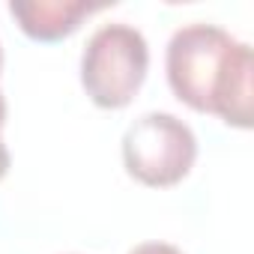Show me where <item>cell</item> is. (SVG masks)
Wrapping results in <instances>:
<instances>
[{
	"label": "cell",
	"mask_w": 254,
	"mask_h": 254,
	"mask_svg": "<svg viewBox=\"0 0 254 254\" xmlns=\"http://www.w3.org/2000/svg\"><path fill=\"white\" fill-rule=\"evenodd\" d=\"M165 72L174 96L191 111L215 114L233 129H251L254 54L218 24L180 27L165 51Z\"/></svg>",
	"instance_id": "cell-1"
},
{
	"label": "cell",
	"mask_w": 254,
	"mask_h": 254,
	"mask_svg": "<svg viewBox=\"0 0 254 254\" xmlns=\"http://www.w3.org/2000/svg\"><path fill=\"white\" fill-rule=\"evenodd\" d=\"M150 69V45L132 24H102L81 54V87L93 105L117 111L141 90Z\"/></svg>",
	"instance_id": "cell-2"
},
{
	"label": "cell",
	"mask_w": 254,
	"mask_h": 254,
	"mask_svg": "<svg viewBox=\"0 0 254 254\" xmlns=\"http://www.w3.org/2000/svg\"><path fill=\"white\" fill-rule=\"evenodd\" d=\"M194 159L197 138L191 126L165 111H150L138 117L123 135L126 174L150 189H168L183 183Z\"/></svg>",
	"instance_id": "cell-3"
},
{
	"label": "cell",
	"mask_w": 254,
	"mask_h": 254,
	"mask_svg": "<svg viewBox=\"0 0 254 254\" xmlns=\"http://www.w3.org/2000/svg\"><path fill=\"white\" fill-rule=\"evenodd\" d=\"M102 6L105 3H87V0H12L9 15L18 21L24 36L36 42H57L72 36L81 21Z\"/></svg>",
	"instance_id": "cell-4"
},
{
	"label": "cell",
	"mask_w": 254,
	"mask_h": 254,
	"mask_svg": "<svg viewBox=\"0 0 254 254\" xmlns=\"http://www.w3.org/2000/svg\"><path fill=\"white\" fill-rule=\"evenodd\" d=\"M129 254H183V251L177 245H171V242H141Z\"/></svg>",
	"instance_id": "cell-5"
},
{
	"label": "cell",
	"mask_w": 254,
	"mask_h": 254,
	"mask_svg": "<svg viewBox=\"0 0 254 254\" xmlns=\"http://www.w3.org/2000/svg\"><path fill=\"white\" fill-rule=\"evenodd\" d=\"M9 150H6V144H3V138H0V180L6 177V171H9Z\"/></svg>",
	"instance_id": "cell-6"
},
{
	"label": "cell",
	"mask_w": 254,
	"mask_h": 254,
	"mask_svg": "<svg viewBox=\"0 0 254 254\" xmlns=\"http://www.w3.org/2000/svg\"><path fill=\"white\" fill-rule=\"evenodd\" d=\"M3 123H6V99L0 93V129H3Z\"/></svg>",
	"instance_id": "cell-7"
},
{
	"label": "cell",
	"mask_w": 254,
	"mask_h": 254,
	"mask_svg": "<svg viewBox=\"0 0 254 254\" xmlns=\"http://www.w3.org/2000/svg\"><path fill=\"white\" fill-rule=\"evenodd\" d=\"M0 66H3V48H0Z\"/></svg>",
	"instance_id": "cell-8"
}]
</instances>
